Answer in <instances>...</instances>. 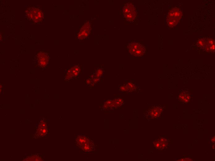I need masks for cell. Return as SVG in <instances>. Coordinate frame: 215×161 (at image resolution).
Instances as JSON below:
<instances>
[{
	"label": "cell",
	"mask_w": 215,
	"mask_h": 161,
	"mask_svg": "<svg viewBox=\"0 0 215 161\" xmlns=\"http://www.w3.org/2000/svg\"><path fill=\"white\" fill-rule=\"evenodd\" d=\"M37 62L38 65L41 67H44L47 63L48 58L44 53H39L37 57Z\"/></svg>",
	"instance_id": "5"
},
{
	"label": "cell",
	"mask_w": 215,
	"mask_h": 161,
	"mask_svg": "<svg viewBox=\"0 0 215 161\" xmlns=\"http://www.w3.org/2000/svg\"><path fill=\"white\" fill-rule=\"evenodd\" d=\"M182 12L178 8H175L172 9L168 14L167 21L168 25L172 27L177 24L180 20Z\"/></svg>",
	"instance_id": "4"
},
{
	"label": "cell",
	"mask_w": 215,
	"mask_h": 161,
	"mask_svg": "<svg viewBox=\"0 0 215 161\" xmlns=\"http://www.w3.org/2000/svg\"><path fill=\"white\" fill-rule=\"evenodd\" d=\"M26 15L28 19L35 23L40 22L43 18V15L42 11L39 9L35 7H31L27 9Z\"/></svg>",
	"instance_id": "1"
},
{
	"label": "cell",
	"mask_w": 215,
	"mask_h": 161,
	"mask_svg": "<svg viewBox=\"0 0 215 161\" xmlns=\"http://www.w3.org/2000/svg\"><path fill=\"white\" fill-rule=\"evenodd\" d=\"M127 49L130 54L135 57H140L143 55L145 51L144 46L136 41L129 43L127 45Z\"/></svg>",
	"instance_id": "2"
},
{
	"label": "cell",
	"mask_w": 215,
	"mask_h": 161,
	"mask_svg": "<svg viewBox=\"0 0 215 161\" xmlns=\"http://www.w3.org/2000/svg\"><path fill=\"white\" fill-rule=\"evenodd\" d=\"M123 15L125 19L129 22H132L136 16V11L135 6L131 3H127L122 8Z\"/></svg>",
	"instance_id": "3"
},
{
	"label": "cell",
	"mask_w": 215,
	"mask_h": 161,
	"mask_svg": "<svg viewBox=\"0 0 215 161\" xmlns=\"http://www.w3.org/2000/svg\"><path fill=\"white\" fill-rule=\"evenodd\" d=\"M179 101L183 103H187L190 100V96L189 93L186 91L181 92L179 96Z\"/></svg>",
	"instance_id": "7"
},
{
	"label": "cell",
	"mask_w": 215,
	"mask_h": 161,
	"mask_svg": "<svg viewBox=\"0 0 215 161\" xmlns=\"http://www.w3.org/2000/svg\"><path fill=\"white\" fill-rule=\"evenodd\" d=\"M162 111V107L156 106L149 110V112L148 113L151 116V118H154L159 115L161 114Z\"/></svg>",
	"instance_id": "6"
}]
</instances>
